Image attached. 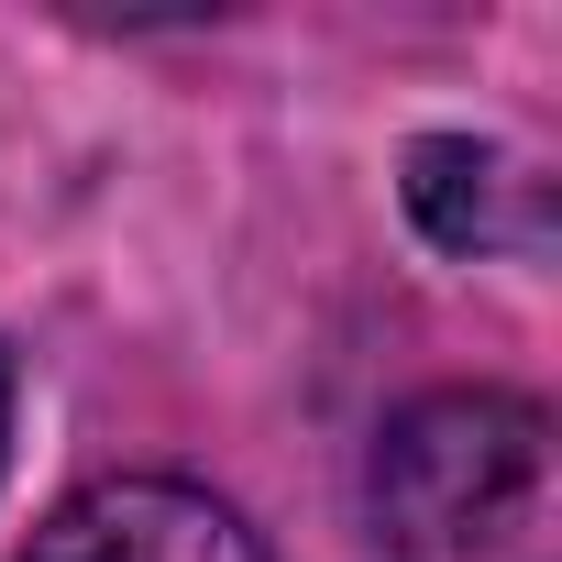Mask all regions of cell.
<instances>
[{"label":"cell","mask_w":562,"mask_h":562,"mask_svg":"<svg viewBox=\"0 0 562 562\" xmlns=\"http://www.w3.org/2000/svg\"><path fill=\"white\" fill-rule=\"evenodd\" d=\"M375 540L397 562H551V408L430 386L375 441Z\"/></svg>","instance_id":"cell-1"},{"label":"cell","mask_w":562,"mask_h":562,"mask_svg":"<svg viewBox=\"0 0 562 562\" xmlns=\"http://www.w3.org/2000/svg\"><path fill=\"white\" fill-rule=\"evenodd\" d=\"M23 562H276V551L232 496L188 474H100L23 540Z\"/></svg>","instance_id":"cell-2"},{"label":"cell","mask_w":562,"mask_h":562,"mask_svg":"<svg viewBox=\"0 0 562 562\" xmlns=\"http://www.w3.org/2000/svg\"><path fill=\"white\" fill-rule=\"evenodd\" d=\"M408 221L441 254H540L551 243L540 177L507 144H474V133H419L408 144Z\"/></svg>","instance_id":"cell-3"},{"label":"cell","mask_w":562,"mask_h":562,"mask_svg":"<svg viewBox=\"0 0 562 562\" xmlns=\"http://www.w3.org/2000/svg\"><path fill=\"white\" fill-rule=\"evenodd\" d=\"M0 463H12V353H0Z\"/></svg>","instance_id":"cell-4"}]
</instances>
